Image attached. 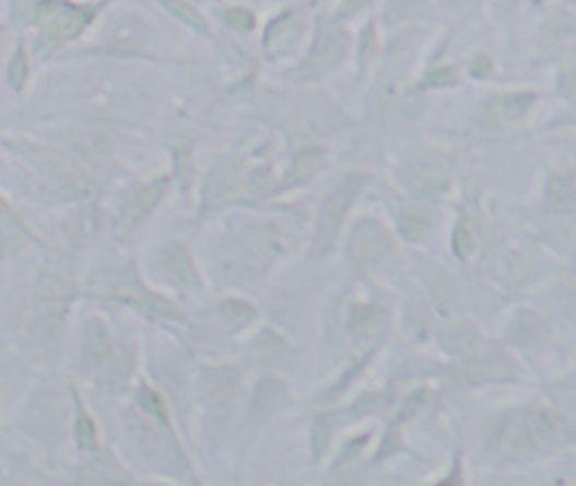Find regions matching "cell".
Segmentation results:
<instances>
[{
	"label": "cell",
	"mask_w": 576,
	"mask_h": 486,
	"mask_svg": "<svg viewBox=\"0 0 576 486\" xmlns=\"http://www.w3.org/2000/svg\"><path fill=\"white\" fill-rule=\"evenodd\" d=\"M486 447L503 459H531L576 441V430L551 407H522L495 416L486 425Z\"/></svg>",
	"instance_id": "cell-1"
},
{
	"label": "cell",
	"mask_w": 576,
	"mask_h": 486,
	"mask_svg": "<svg viewBox=\"0 0 576 486\" xmlns=\"http://www.w3.org/2000/svg\"><path fill=\"white\" fill-rule=\"evenodd\" d=\"M99 7H77V3H66V0H40L34 9V23L40 28L43 40L51 46L74 40L85 32L94 12Z\"/></svg>",
	"instance_id": "cell-2"
},
{
	"label": "cell",
	"mask_w": 576,
	"mask_h": 486,
	"mask_svg": "<svg viewBox=\"0 0 576 486\" xmlns=\"http://www.w3.org/2000/svg\"><path fill=\"white\" fill-rule=\"evenodd\" d=\"M23 156L32 162L43 178H48L57 190L62 192H82L89 187V176L77 165L74 158L66 156L60 151H51V147H37V144H26V151H21Z\"/></svg>",
	"instance_id": "cell-3"
},
{
	"label": "cell",
	"mask_w": 576,
	"mask_h": 486,
	"mask_svg": "<svg viewBox=\"0 0 576 486\" xmlns=\"http://www.w3.org/2000/svg\"><path fill=\"white\" fill-rule=\"evenodd\" d=\"M348 51V32L337 23H326L319 26L317 40H314L311 51L305 57L303 69H299V76L303 80H317V76L328 74L331 69H337L342 57Z\"/></svg>",
	"instance_id": "cell-4"
},
{
	"label": "cell",
	"mask_w": 576,
	"mask_h": 486,
	"mask_svg": "<svg viewBox=\"0 0 576 486\" xmlns=\"http://www.w3.org/2000/svg\"><path fill=\"white\" fill-rule=\"evenodd\" d=\"M362 187V176H351L345 178L337 190L328 195L326 206H322V213H319V229H317V240L319 249L331 247V240L337 238L339 226H342V218H345L348 206H351L353 195L360 192Z\"/></svg>",
	"instance_id": "cell-5"
},
{
	"label": "cell",
	"mask_w": 576,
	"mask_h": 486,
	"mask_svg": "<svg viewBox=\"0 0 576 486\" xmlns=\"http://www.w3.org/2000/svg\"><path fill=\"white\" fill-rule=\"evenodd\" d=\"M390 252H393V244H390V235L385 233V226L379 221L365 218L356 224L351 235L353 261L362 263V266H373V263L385 261Z\"/></svg>",
	"instance_id": "cell-6"
},
{
	"label": "cell",
	"mask_w": 576,
	"mask_h": 486,
	"mask_svg": "<svg viewBox=\"0 0 576 486\" xmlns=\"http://www.w3.org/2000/svg\"><path fill=\"white\" fill-rule=\"evenodd\" d=\"M542 48L551 60L574 62L576 60V17L571 14H556L554 21L545 26Z\"/></svg>",
	"instance_id": "cell-7"
},
{
	"label": "cell",
	"mask_w": 576,
	"mask_h": 486,
	"mask_svg": "<svg viewBox=\"0 0 576 486\" xmlns=\"http://www.w3.org/2000/svg\"><path fill=\"white\" fill-rule=\"evenodd\" d=\"M515 370H517L515 363H512V359L503 354V348H497V345L481 343L467 356V374L472 379L512 377Z\"/></svg>",
	"instance_id": "cell-8"
},
{
	"label": "cell",
	"mask_w": 576,
	"mask_h": 486,
	"mask_svg": "<svg viewBox=\"0 0 576 486\" xmlns=\"http://www.w3.org/2000/svg\"><path fill=\"white\" fill-rule=\"evenodd\" d=\"M85 351H89V359L99 370H116L119 351H116L110 329L102 320L85 322Z\"/></svg>",
	"instance_id": "cell-9"
},
{
	"label": "cell",
	"mask_w": 576,
	"mask_h": 486,
	"mask_svg": "<svg viewBox=\"0 0 576 486\" xmlns=\"http://www.w3.org/2000/svg\"><path fill=\"white\" fill-rule=\"evenodd\" d=\"M240 170L230 162H221L215 165V170L210 173L207 178V187H203V199H207V206H224L230 201L237 199V192H240Z\"/></svg>",
	"instance_id": "cell-10"
},
{
	"label": "cell",
	"mask_w": 576,
	"mask_h": 486,
	"mask_svg": "<svg viewBox=\"0 0 576 486\" xmlns=\"http://www.w3.org/2000/svg\"><path fill=\"white\" fill-rule=\"evenodd\" d=\"M162 269L169 281L176 286L187 288V292H198L201 288V274H198L196 263H192L190 252L181 247V244H173L162 252Z\"/></svg>",
	"instance_id": "cell-11"
},
{
	"label": "cell",
	"mask_w": 576,
	"mask_h": 486,
	"mask_svg": "<svg viewBox=\"0 0 576 486\" xmlns=\"http://www.w3.org/2000/svg\"><path fill=\"white\" fill-rule=\"evenodd\" d=\"M130 432L136 436V441H139V447H142V452L148 455V459L158 461V464H169V461L178 459V450L176 444L164 436L158 427H153L150 422H139V418H130Z\"/></svg>",
	"instance_id": "cell-12"
},
{
	"label": "cell",
	"mask_w": 576,
	"mask_h": 486,
	"mask_svg": "<svg viewBox=\"0 0 576 486\" xmlns=\"http://www.w3.org/2000/svg\"><path fill=\"white\" fill-rule=\"evenodd\" d=\"M203 399L212 407H230L237 393V370L235 368H207L201 377Z\"/></svg>",
	"instance_id": "cell-13"
},
{
	"label": "cell",
	"mask_w": 576,
	"mask_h": 486,
	"mask_svg": "<svg viewBox=\"0 0 576 486\" xmlns=\"http://www.w3.org/2000/svg\"><path fill=\"white\" fill-rule=\"evenodd\" d=\"M164 190H167V181H156V185L136 187L133 195H130V201H128V206H125V215H122L125 229H133V226L142 224V221L150 215V210L158 204V199L164 195Z\"/></svg>",
	"instance_id": "cell-14"
},
{
	"label": "cell",
	"mask_w": 576,
	"mask_h": 486,
	"mask_svg": "<svg viewBox=\"0 0 576 486\" xmlns=\"http://www.w3.org/2000/svg\"><path fill=\"white\" fill-rule=\"evenodd\" d=\"M297 35H299L297 17H294V14H283V17H278V21L269 26V32H266V43H263L266 51H269L271 57L285 55V51L294 46Z\"/></svg>",
	"instance_id": "cell-15"
},
{
	"label": "cell",
	"mask_w": 576,
	"mask_h": 486,
	"mask_svg": "<svg viewBox=\"0 0 576 486\" xmlns=\"http://www.w3.org/2000/svg\"><path fill=\"white\" fill-rule=\"evenodd\" d=\"M545 199L554 213H574L576 210V178L568 173H554L549 178V190H545Z\"/></svg>",
	"instance_id": "cell-16"
},
{
	"label": "cell",
	"mask_w": 576,
	"mask_h": 486,
	"mask_svg": "<svg viewBox=\"0 0 576 486\" xmlns=\"http://www.w3.org/2000/svg\"><path fill=\"white\" fill-rule=\"evenodd\" d=\"M326 167V151L322 147H303L292 162V176L285 178V185H303L311 176H317Z\"/></svg>",
	"instance_id": "cell-17"
},
{
	"label": "cell",
	"mask_w": 576,
	"mask_h": 486,
	"mask_svg": "<svg viewBox=\"0 0 576 486\" xmlns=\"http://www.w3.org/2000/svg\"><path fill=\"white\" fill-rule=\"evenodd\" d=\"M285 399V388L278 379H266L260 382L258 393H255V416H269L274 407H280Z\"/></svg>",
	"instance_id": "cell-18"
},
{
	"label": "cell",
	"mask_w": 576,
	"mask_h": 486,
	"mask_svg": "<svg viewBox=\"0 0 576 486\" xmlns=\"http://www.w3.org/2000/svg\"><path fill=\"white\" fill-rule=\"evenodd\" d=\"M481 343L483 340L481 334L474 331V325H455V329L444 336V345L458 356H469Z\"/></svg>",
	"instance_id": "cell-19"
},
{
	"label": "cell",
	"mask_w": 576,
	"mask_h": 486,
	"mask_svg": "<svg viewBox=\"0 0 576 486\" xmlns=\"http://www.w3.org/2000/svg\"><path fill=\"white\" fill-rule=\"evenodd\" d=\"M452 247H455V254L463 258V261H467L469 254L474 252V247H478V224H474L469 215H463V218L458 221V226H455Z\"/></svg>",
	"instance_id": "cell-20"
},
{
	"label": "cell",
	"mask_w": 576,
	"mask_h": 486,
	"mask_svg": "<svg viewBox=\"0 0 576 486\" xmlns=\"http://www.w3.org/2000/svg\"><path fill=\"white\" fill-rule=\"evenodd\" d=\"M399 229L407 240H421L430 233V215L421 210H407L399 215Z\"/></svg>",
	"instance_id": "cell-21"
},
{
	"label": "cell",
	"mask_w": 576,
	"mask_h": 486,
	"mask_svg": "<svg viewBox=\"0 0 576 486\" xmlns=\"http://www.w3.org/2000/svg\"><path fill=\"white\" fill-rule=\"evenodd\" d=\"M542 336V322L534 315H520L512 322V340L520 345H534Z\"/></svg>",
	"instance_id": "cell-22"
},
{
	"label": "cell",
	"mask_w": 576,
	"mask_h": 486,
	"mask_svg": "<svg viewBox=\"0 0 576 486\" xmlns=\"http://www.w3.org/2000/svg\"><path fill=\"white\" fill-rule=\"evenodd\" d=\"M218 315H221V320H224L230 329H240V325H246V322L255 317V309L244 300H224L218 306Z\"/></svg>",
	"instance_id": "cell-23"
},
{
	"label": "cell",
	"mask_w": 576,
	"mask_h": 486,
	"mask_svg": "<svg viewBox=\"0 0 576 486\" xmlns=\"http://www.w3.org/2000/svg\"><path fill=\"white\" fill-rule=\"evenodd\" d=\"M348 325H351L353 336L373 334V331L379 329V311L373 309V306H353Z\"/></svg>",
	"instance_id": "cell-24"
},
{
	"label": "cell",
	"mask_w": 576,
	"mask_h": 486,
	"mask_svg": "<svg viewBox=\"0 0 576 486\" xmlns=\"http://www.w3.org/2000/svg\"><path fill=\"white\" fill-rule=\"evenodd\" d=\"M162 3L169 14H176L178 21L187 23V26L196 28V32H201L203 37H210V28H207V23H203L201 14H198L192 7H187L184 0H162Z\"/></svg>",
	"instance_id": "cell-25"
},
{
	"label": "cell",
	"mask_w": 576,
	"mask_h": 486,
	"mask_svg": "<svg viewBox=\"0 0 576 486\" xmlns=\"http://www.w3.org/2000/svg\"><path fill=\"white\" fill-rule=\"evenodd\" d=\"M534 105V94H512V96H503V99H497V110H501L503 119H520L526 110Z\"/></svg>",
	"instance_id": "cell-26"
},
{
	"label": "cell",
	"mask_w": 576,
	"mask_h": 486,
	"mask_svg": "<svg viewBox=\"0 0 576 486\" xmlns=\"http://www.w3.org/2000/svg\"><path fill=\"white\" fill-rule=\"evenodd\" d=\"M77 441H80L82 450H96L94 422H91V416L80 402H77Z\"/></svg>",
	"instance_id": "cell-27"
},
{
	"label": "cell",
	"mask_w": 576,
	"mask_h": 486,
	"mask_svg": "<svg viewBox=\"0 0 576 486\" xmlns=\"http://www.w3.org/2000/svg\"><path fill=\"white\" fill-rule=\"evenodd\" d=\"M26 76H28V60H26V51L23 48H17L12 57V62H9V83H12V88H23L26 85Z\"/></svg>",
	"instance_id": "cell-28"
},
{
	"label": "cell",
	"mask_w": 576,
	"mask_h": 486,
	"mask_svg": "<svg viewBox=\"0 0 576 486\" xmlns=\"http://www.w3.org/2000/svg\"><path fill=\"white\" fill-rule=\"evenodd\" d=\"M139 402H142V407L150 416H156V422L167 425V411H164V402L158 399V393H153L150 388H142V391H139Z\"/></svg>",
	"instance_id": "cell-29"
},
{
	"label": "cell",
	"mask_w": 576,
	"mask_h": 486,
	"mask_svg": "<svg viewBox=\"0 0 576 486\" xmlns=\"http://www.w3.org/2000/svg\"><path fill=\"white\" fill-rule=\"evenodd\" d=\"M560 94H563L565 99H568V103L576 108V66L574 69L563 71V76H560Z\"/></svg>",
	"instance_id": "cell-30"
},
{
	"label": "cell",
	"mask_w": 576,
	"mask_h": 486,
	"mask_svg": "<svg viewBox=\"0 0 576 486\" xmlns=\"http://www.w3.org/2000/svg\"><path fill=\"white\" fill-rule=\"evenodd\" d=\"M226 21H230L235 28H244V32H249V28L255 26L251 12H244V9H230V12H226Z\"/></svg>",
	"instance_id": "cell-31"
},
{
	"label": "cell",
	"mask_w": 576,
	"mask_h": 486,
	"mask_svg": "<svg viewBox=\"0 0 576 486\" xmlns=\"http://www.w3.org/2000/svg\"><path fill=\"white\" fill-rule=\"evenodd\" d=\"M455 83V71H435V74H430L427 76V83L424 85H430V88H433V85H452Z\"/></svg>",
	"instance_id": "cell-32"
},
{
	"label": "cell",
	"mask_w": 576,
	"mask_h": 486,
	"mask_svg": "<svg viewBox=\"0 0 576 486\" xmlns=\"http://www.w3.org/2000/svg\"><path fill=\"white\" fill-rule=\"evenodd\" d=\"M371 48H373V26H365V32H362V48H360L362 66L371 60Z\"/></svg>",
	"instance_id": "cell-33"
},
{
	"label": "cell",
	"mask_w": 576,
	"mask_h": 486,
	"mask_svg": "<svg viewBox=\"0 0 576 486\" xmlns=\"http://www.w3.org/2000/svg\"><path fill=\"white\" fill-rule=\"evenodd\" d=\"M0 221H9V224L21 226V221H17V215L12 213V206H9L3 199H0Z\"/></svg>",
	"instance_id": "cell-34"
},
{
	"label": "cell",
	"mask_w": 576,
	"mask_h": 486,
	"mask_svg": "<svg viewBox=\"0 0 576 486\" xmlns=\"http://www.w3.org/2000/svg\"><path fill=\"white\" fill-rule=\"evenodd\" d=\"M489 69H492V66H489L486 57H478V66H474V74L483 76V74H489Z\"/></svg>",
	"instance_id": "cell-35"
},
{
	"label": "cell",
	"mask_w": 576,
	"mask_h": 486,
	"mask_svg": "<svg viewBox=\"0 0 576 486\" xmlns=\"http://www.w3.org/2000/svg\"><path fill=\"white\" fill-rule=\"evenodd\" d=\"M348 3V9H360V7H365L367 0H345Z\"/></svg>",
	"instance_id": "cell-36"
},
{
	"label": "cell",
	"mask_w": 576,
	"mask_h": 486,
	"mask_svg": "<svg viewBox=\"0 0 576 486\" xmlns=\"http://www.w3.org/2000/svg\"><path fill=\"white\" fill-rule=\"evenodd\" d=\"M497 3H501L503 9H512V3H515V0H497Z\"/></svg>",
	"instance_id": "cell-37"
}]
</instances>
